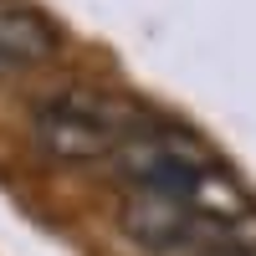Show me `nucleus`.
Listing matches in <instances>:
<instances>
[{"instance_id": "20e7f679", "label": "nucleus", "mask_w": 256, "mask_h": 256, "mask_svg": "<svg viewBox=\"0 0 256 256\" xmlns=\"http://www.w3.org/2000/svg\"><path fill=\"white\" fill-rule=\"evenodd\" d=\"M62 46L56 26L31 6H0V72H20V67H41L52 62Z\"/></svg>"}, {"instance_id": "39448f33", "label": "nucleus", "mask_w": 256, "mask_h": 256, "mask_svg": "<svg viewBox=\"0 0 256 256\" xmlns=\"http://www.w3.org/2000/svg\"><path fill=\"white\" fill-rule=\"evenodd\" d=\"M200 256H256V246H220V251H200Z\"/></svg>"}, {"instance_id": "f257e3e1", "label": "nucleus", "mask_w": 256, "mask_h": 256, "mask_svg": "<svg viewBox=\"0 0 256 256\" xmlns=\"http://www.w3.org/2000/svg\"><path fill=\"white\" fill-rule=\"evenodd\" d=\"M31 134H36V144L46 148L52 159L88 164V159H113V148H118L123 138H134L138 128H134V118H128L123 102L72 92V98L41 102Z\"/></svg>"}, {"instance_id": "f03ea898", "label": "nucleus", "mask_w": 256, "mask_h": 256, "mask_svg": "<svg viewBox=\"0 0 256 256\" xmlns=\"http://www.w3.org/2000/svg\"><path fill=\"white\" fill-rule=\"evenodd\" d=\"M118 180L134 190H159V195H195V184L210 174V159L195 138L169 134V128H138L134 138H123L113 148Z\"/></svg>"}, {"instance_id": "7ed1b4c3", "label": "nucleus", "mask_w": 256, "mask_h": 256, "mask_svg": "<svg viewBox=\"0 0 256 256\" xmlns=\"http://www.w3.org/2000/svg\"><path fill=\"white\" fill-rule=\"evenodd\" d=\"M118 226L123 236L144 246V251H184L195 246V205H190L184 195H159V190H134V195L123 200L118 210Z\"/></svg>"}]
</instances>
